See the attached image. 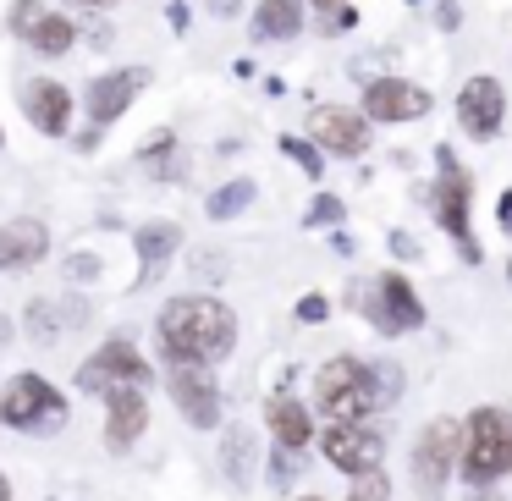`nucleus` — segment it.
<instances>
[{
  "mask_svg": "<svg viewBox=\"0 0 512 501\" xmlns=\"http://www.w3.org/2000/svg\"><path fill=\"white\" fill-rule=\"evenodd\" d=\"M155 331L171 364H221L237 347V320L221 298H171Z\"/></svg>",
  "mask_w": 512,
  "mask_h": 501,
  "instance_id": "obj_1",
  "label": "nucleus"
},
{
  "mask_svg": "<svg viewBox=\"0 0 512 501\" xmlns=\"http://www.w3.org/2000/svg\"><path fill=\"white\" fill-rule=\"evenodd\" d=\"M314 391H320V413L331 424H364L375 408H386V397H380V375L375 364H364V358H331V364L314 375Z\"/></svg>",
  "mask_w": 512,
  "mask_h": 501,
  "instance_id": "obj_2",
  "label": "nucleus"
},
{
  "mask_svg": "<svg viewBox=\"0 0 512 501\" xmlns=\"http://www.w3.org/2000/svg\"><path fill=\"white\" fill-rule=\"evenodd\" d=\"M501 474H512V419L496 408H479L468 419V441H463V479L490 485Z\"/></svg>",
  "mask_w": 512,
  "mask_h": 501,
  "instance_id": "obj_3",
  "label": "nucleus"
},
{
  "mask_svg": "<svg viewBox=\"0 0 512 501\" xmlns=\"http://www.w3.org/2000/svg\"><path fill=\"white\" fill-rule=\"evenodd\" d=\"M0 419L12 424V430L50 435V430H61V419H67V402H61V391L50 386L45 375H17L12 386L0 391Z\"/></svg>",
  "mask_w": 512,
  "mask_h": 501,
  "instance_id": "obj_4",
  "label": "nucleus"
},
{
  "mask_svg": "<svg viewBox=\"0 0 512 501\" xmlns=\"http://www.w3.org/2000/svg\"><path fill=\"white\" fill-rule=\"evenodd\" d=\"M463 441H468V424H457V419H430L419 430V446H413V479H419V490L430 501L446 490L452 463H463Z\"/></svg>",
  "mask_w": 512,
  "mask_h": 501,
  "instance_id": "obj_5",
  "label": "nucleus"
},
{
  "mask_svg": "<svg viewBox=\"0 0 512 501\" xmlns=\"http://www.w3.org/2000/svg\"><path fill=\"white\" fill-rule=\"evenodd\" d=\"M435 160H441V182H435V221H441V232L463 248L468 265H474L479 243H474V226H468V199H474V182H468V171L452 160V149H441Z\"/></svg>",
  "mask_w": 512,
  "mask_h": 501,
  "instance_id": "obj_6",
  "label": "nucleus"
},
{
  "mask_svg": "<svg viewBox=\"0 0 512 501\" xmlns=\"http://www.w3.org/2000/svg\"><path fill=\"white\" fill-rule=\"evenodd\" d=\"M309 138L325 149V155L358 160L369 149V116L347 111V105H314L309 111Z\"/></svg>",
  "mask_w": 512,
  "mask_h": 501,
  "instance_id": "obj_7",
  "label": "nucleus"
},
{
  "mask_svg": "<svg viewBox=\"0 0 512 501\" xmlns=\"http://www.w3.org/2000/svg\"><path fill=\"white\" fill-rule=\"evenodd\" d=\"M166 386H171V397H177L188 424H199V430L221 424V386H215L210 364H171Z\"/></svg>",
  "mask_w": 512,
  "mask_h": 501,
  "instance_id": "obj_8",
  "label": "nucleus"
},
{
  "mask_svg": "<svg viewBox=\"0 0 512 501\" xmlns=\"http://www.w3.org/2000/svg\"><path fill=\"white\" fill-rule=\"evenodd\" d=\"M78 386L83 391H116V386H149V364L138 358L133 342H105L100 353L89 358V364L78 369Z\"/></svg>",
  "mask_w": 512,
  "mask_h": 501,
  "instance_id": "obj_9",
  "label": "nucleus"
},
{
  "mask_svg": "<svg viewBox=\"0 0 512 501\" xmlns=\"http://www.w3.org/2000/svg\"><path fill=\"white\" fill-rule=\"evenodd\" d=\"M430 94L419 89V83H408V78H375L364 89V116L369 122H386V127H397V122H419V116H430Z\"/></svg>",
  "mask_w": 512,
  "mask_h": 501,
  "instance_id": "obj_10",
  "label": "nucleus"
},
{
  "mask_svg": "<svg viewBox=\"0 0 512 501\" xmlns=\"http://www.w3.org/2000/svg\"><path fill=\"white\" fill-rule=\"evenodd\" d=\"M457 122H463L468 138H496L501 122H507V89L496 78H468L463 94H457Z\"/></svg>",
  "mask_w": 512,
  "mask_h": 501,
  "instance_id": "obj_11",
  "label": "nucleus"
},
{
  "mask_svg": "<svg viewBox=\"0 0 512 501\" xmlns=\"http://www.w3.org/2000/svg\"><path fill=\"white\" fill-rule=\"evenodd\" d=\"M369 314H375V325L386 336L419 331V325H424V303H419V292L408 287V276H402V270H386V276L375 281V303H369Z\"/></svg>",
  "mask_w": 512,
  "mask_h": 501,
  "instance_id": "obj_12",
  "label": "nucleus"
},
{
  "mask_svg": "<svg viewBox=\"0 0 512 501\" xmlns=\"http://www.w3.org/2000/svg\"><path fill=\"white\" fill-rule=\"evenodd\" d=\"M320 452L342 474H364V468H380V435H369L364 424H331L320 435Z\"/></svg>",
  "mask_w": 512,
  "mask_h": 501,
  "instance_id": "obj_13",
  "label": "nucleus"
},
{
  "mask_svg": "<svg viewBox=\"0 0 512 501\" xmlns=\"http://www.w3.org/2000/svg\"><path fill=\"white\" fill-rule=\"evenodd\" d=\"M144 424H149L144 386H116V391H105V446H111V452H127V446L144 435Z\"/></svg>",
  "mask_w": 512,
  "mask_h": 501,
  "instance_id": "obj_14",
  "label": "nucleus"
},
{
  "mask_svg": "<svg viewBox=\"0 0 512 501\" xmlns=\"http://www.w3.org/2000/svg\"><path fill=\"white\" fill-rule=\"evenodd\" d=\"M144 83H149V72L144 67H122V72H105V78H94L89 83V116H94V127H105V122H116V116L127 111V105L144 94Z\"/></svg>",
  "mask_w": 512,
  "mask_h": 501,
  "instance_id": "obj_15",
  "label": "nucleus"
},
{
  "mask_svg": "<svg viewBox=\"0 0 512 501\" xmlns=\"http://www.w3.org/2000/svg\"><path fill=\"white\" fill-rule=\"evenodd\" d=\"M23 111H28V122H34L39 133L61 138V133H67V122H72V94L61 89V83H50V78H34V83H28V94H23Z\"/></svg>",
  "mask_w": 512,
  "mask_h": 501,
  "instance_id": "obj_16",
  "label": "nucleus"
},
{
  "mask_svg": "<svg viewBox=\"0 0 512 501\" xmlns=\"http://www.w3.org/2000/svg\"><path fill=\"white\" fill-rule=\"evenodd\" d=\"M50 248V232L39 221H12L0 226V270H23L34 265V259H45Z\"/></svg>",
  "mask_w": 512,
  "mask_h": 501,
  "instance_id": "obj_17",
  "label": "nucleus"
},
{
  "mask_svg": "<svg viewBox=\"0 0 512 501\" xmlns=\"http://www.w3.org/2000/svg\"><path fill=\"white\" fill-rule=\"evenodd\" d=\"M89 320V303H50V298H39V303H28V336L34 342H56L61 331H72V325H83Z\"/></svg>",
  "mask_w": 512,
  "mask_h": 501,
  "instance_id": "obj_18",
  "label": "nucleus"
},
{
  "mask_svg": "<svg viewBox=\"0 0 512 501\" xmlns=\"http://www.w3.org/2000/svg\"><path fill=\"white\" fill-rule=\"evenodd\" d=\"M265 419H270V430H276V446H309V435H314V419H309V408H303L298 397H270L265 402Z\"/></svg>",
  "mask_w": 512,
  "mask_h": 501,
  "instance_id": "obj_19",
  "label": "nucleus"
},
{
  "mask_svg": "<svg viewBox=\"0 0 512 501\" xmlns=\"http://www.w3.org/2000/svg\"><path fill=\"white\" fill-rule=\"evenodd\" d=\"M182 248V232L171 221H149L138 226V259H144V281H155L160 270H166V259Z\"/></svg>",
  "mask_w": 512,
  "mask_h": 501,
  "instance_id": "obj_20",
  "label": "nucleus"
},
{
  "mask_svg": "<svg viewBox=\"0 0 512 501\" xmlns=\"http://www.w3.org/2000/svg\"><path fill=\"white\" fill-rule=\"evenodd\" d=\"M254 28H259V39H298V28H303V0H259Z\"/></svg>",
  "mask_w": 512,
  "mask_h": 501,
  "instance_id": "obj_21",
  "label": "nucleus"
},
{
  "mask_svg": "<svg viewBox=\"0 0 512 501\" xmlns=\"http://www.w3.org/2000/svg\"><path fill=\"white\" fill-rule=\"evenodd\" d=\"M28 45H34L39 56H67V50L78 45V28H72V17H56V12H50L45 23L34 28V39H28Z\"/></svg>",
  "mask_w": 512,
  "mask_h": 501,
  "instance_id": "obj_22",
  "label": "nucleus"
},
{
  "mask_svg": "<svg viewBox=\"0 0 512 501\" xmlns=\"http://www.w3.org/2000/svg\"><path fill=\"white\" fill-rule=\"evenodd\" d=\"M248 204H254V182L237 177V182H226V188H215L204 210H210V221H232V215H243Z\"/></svg>",
  "mask_w": 512,
  "mask_h": 501,
  "instance_id": "obj_23",
  "label": "nucleus"
},
{
  "mask_svg": "<svg viewBox=\"0 0 512 501\" xmlns=\"http://www.w3.org/2000/svg\"><path fill=\"white\" fill-rule=\"evenodd\" d=\"M248 430H232L226 435V474H232V485H248Z\"/></svg>",
  "mask_w": 512,
  "mask_h": 501,
  "instance_id": "obj_24",
  "label": "nucleus"
},
{
  "mask_svg": "<svg viewBox=\"0 0 512 501\" xmlns=\"http://www.w3.org/2000/svg\"><path fill=\"white\" fill-rule=\"evenodd\" d=\"M314 6H320V28H325V34H342V28L358 23L353 0H314Z\"/></svg>",
  "mask_w": 512,
  "mask_h": 501,
  "instance_id": "obj_25",
  "label": "nucleus"
},
{
  "mask_svg": "<svg viewBox=\"0 0 512 501\" xmlns=\"http://www.w3.org/2000/svg\"><path fill=\"white\" fill-rule=\"evenodd\" d=\"M386 496H391V479L380 474V468L353 474V496H347V501H386Z\"/></svg>",
  "mask_w": 512,
  "mask_h": 501,
  "instance_id": "obj_26",
  "label": "nucleus"
},
{
  "mask_svg": "<svg viewBox=\"0 0 512 501\" xmlns=\"http://www.w3.org/2000/svg\"><path fill=\"white\" fill-rule=\"evenodd\" d=\"M45 6H39V0H12V34L17 39H34V28L45 23Z\"/></svg>",
  "mask_w": 512,
  "mask_h": 501,
  "instance_id": "obj_27",
  "label": "nucleus"
},
{
  "mask_svg": "<svg viewBox=\"0 0 512 501\" xmlns=\"http://www.w3.org/2000/svg\"><path fill=\"white\" fill-rule=\"evenodd\" d=\"M281 149H287V155H292V160H298V166H303V171H309V177H314V182H320V166H325V160H320V155H325V149H320V144H309V138H281Z\"/></svg>",
  "mask_w": 512,
  "mask_h": 501,
  "instance_id": "obj_28",
  "label": "nucleus"
},
{
  "mask_svg": "<svg viewBox=\"0 0 512 501\" xmlns=\"http://www.w3.org/2000/svg\"><path fill=\"white\" fill-rule=\"evenodd\" d=\"M298 463H303L298 446H276V452H270V479H276V485H292V479H298Z\"/></svg>",
  "mask_w": 512,
  "mask_h": 501,
  "instance_id": "obj_29",
  "label": "nucleus"
},
{
  "mask_svg": "<svg viewBox=\"0 0 512 501\" xmlns=\"http://www.w3.org/2000/svg\"><path fill=\"white\" fill-rule=\"evenodd\" d=\"M342 199L336 193H314V204H309V226H342Z\"/></svg>",
  "mask_w": 512,
  "mask_h": 501,
  "instance_id": "obj_30",
  "label": "nucleus"
},
{
  "mask_svg": "<svg viewBox=\"0 0 512 501\" xmlns=\"http://www.w3.org/2000/svg\"><path fill=\"white\" fill-rule=\"evenodd\" d=\"M67 281H100V259L94 254H67Z\"/></svg>",
  "mask_w": 512,
  "mask_h": 501,
  "instance_id": "obj_31",
  "label": "nucleus"
},
{
  "mask_svg": "<svg viewBox=\"0 0 512 501\" xmlns=\"http://www.w3.org/2000/svg\"><path fill=\"white\" fill-rule=\"evenodd\" d=\"M325 314H331V298H325V292H309V298L298 303V320H303V325H320Z\"/></svg>",
  "mask_w": 512,
  "mask_h": 501,
  "instance_id": "obj_32",
  "label": "nucleus"
},
{
  "mask_svg": "<svg viewBox=\"0 0 512 501\" xmlns=\"http://www.w3.org/2000/svg\"><path fill=\"white\" fill-rule=\"evenodd\" d=\"M375 375H380V397H386V402H397V391H402V375H397V364H380Z\"/></svg>",
  "mask_w": 512,
  "mask_h": 501,
  "instance_id": "obj_33",
  "label": "nucleus"
},
{
  "mask_svg": "<svg viewBox=\"0 0 512 501\" xmlns=\"http://www.w3.org/2000/svg\"><path fill=\"white\" fill-rule=\"evenodd\" d=\"M435 23H441V28H457V23H463V12H457V0H441V12H435Z\"/></svg>",
  "mask_w": 512,
  "mask_h": 501,
  "instance_id": "obj_34",
  "label": "nucleus"
},
{
  "mask_svg": "<svg viewBox=\"0 0 512 501\" xmlns=\"http://www.w3.org/2000/svg\"><path fill=\"white\" fill-rule=\"evenodd\" d=\"M496 221H501V232H512V193H501V204H496Z\"/></svg>",
  "mask_w": 512,
  "mask_h": 501,
  "instance_id": "obj_35",
  "label": "nucleus"
},
{
  "mask_svg": "<svg viewBox=\"0 0 512 501\" xmlns=\"http://www.w3.org/2000/svg\"><path fill=\"white\" fill-rule=\"evenodd\" d=\"M237 6H243V0H210L215 17H237Z\"/></svg>",
  "mask_w": 512,
  "mask_h": 501,
  "instance_id": "obj_36",
  "label": "nucleus"
},
{
  "mask_svg": "<svg viewBox=\"0 0 512 501\" xmlns=\"http://www.w3.org/2000/svg\"><path fill=\"white\" fill-rule=\"evenodd\" d=\"M468 501H501V496H490V490H485V485H479V490H474V496H468Z\"/></svg>",
  "mask_w": 512,
  "mask_h": 501,
  "instance_id": "obj_37",
  "label": "nucleus"
},
{
  "mask_svg": "<svg viewBox=\"0 0 512 501\" xmlns=\"http://www.w3.org/2000/svg\"><path fill=\"white\" fill-rule=\"evenodd\" d=\"M0 501H12V485H6V474H0Z\"/></svg>",
  "mask_w": 512,
  "mask_h": 501,
  "instance_id": "obj_38",
  "label": "nucleus"
},
{
  "mask_svg": "<svg viewBox=\"0 0 512 501\" xmlns=\"http://www.w3.org/2000/svg\"><path fill=\"white\" fill-rule=\"evenodd\" d=\"M78 6H116V0H78Z\"/></svg>",
  "mask_w": 512,
  "mask_h": 501,
  "instance_id": "obj_39",
  "label": "nucleus"
},
{
  "mask_svg": "<svg viewBox=\"0 0 512 501\" xmlns=\"http://www.w3.org/2000/svg\"><path fill=\"white\" fill-rule=\"evenodd\" d=\"M507 281H512V259H507Z\"/></svg>",
  "mask_w": 512,
  "mask_h": 501,
  "instance_id": "obj_40",
  "label": "nucleus"
},
{
  "mask_svg": "<svg viewBox=\"0 0 512 501\" xmlns=\"http://www.w3.org/2000/svg\"><path fill=\"white\" fill-rule=\"evenodd\" d=\"M298 501H320V496H298Z\"/></svg>",
  "mask_w": 512,
  "mask_h": 501,
  "instance_id": "obj_41",
  "label": "nucleus"
}]
</instances>
